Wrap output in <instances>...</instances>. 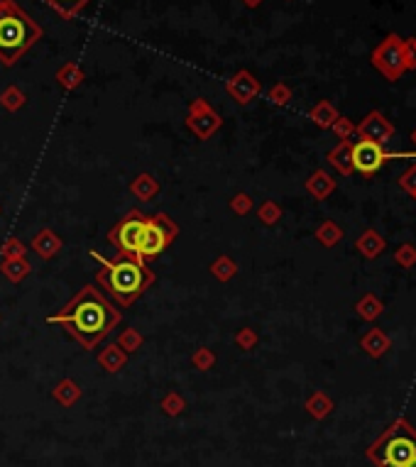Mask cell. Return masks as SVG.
<instances>
[{
	"label": "cell",
	"mask_w": 416,
	"mask_h": 467,
	"mask_svg": "<svg viewBox=\"0 0 416 467\" xmlns=\"http://www.w3.org/2000/svg\"><path fill=\"white\" fill-rule=\"evenodd\" d=\"M120 321H123L120 308L113 306L108 296L101 294V289H96L94 284L81 286L62 311L47 318V323H59L67 328V333L83 350H94L115 331V326H120Z\"/></svg>",
	"instance_id": "6da1fadb"
},
{
	"label": "cell",
	"mask_w": 416,
	"mask_h": 467,
	"mask_svg": "<svg viewBox=\"0 0 416 467\" xmlns=\"http://www.w3.org/2000/svg\"><path fill=\"white\" fill-rule=\"evenodd\" d=\"M91 257L98 262L96 281L108 291V296L120 306H132V303L155 284V272L147 267L145 260L137 254L120 252L113 260L101 257L96 249H91Z\"/></svg>",
	"instance_id": "7a4b0ae2"
},
{
	"label": "cell",
	"mask_w": 416,
	"mask_h": 467,
	"mask_svg": "<svg viewBox=\"0 0 416 467\" xmlns=\"http://www.w3.org/2000/svg\"><path fill=\"white\" fill-rule=\"evenodd\" d=\"M42 39V27L15 0H0V64L15 67L32 44Z\"/></svg>",
	"instance_id": "3957f363"
},
{
	"label": "cell",
	"mask_w": 416,
	"mask_h": 467,
	"mask_svg": "<svg viewBox=\"0 0 416 467\" xmlns=\"http://www.w3.org/2000/svg\"><path fill=\"white\" fill-rule=\"evenodd\" d=\"M416 457V433L406 421H395L370 448V460L377 467H404Z\"/></svg>",
	"instance_id": "277c9868"
},
{
	"label": "cell",
	"mask_w": 416,
	"mask_h": 467,
	"mask_svg": "<svg viewBox=\"0 0 416 467\" xmlns=\"http://www.w3.org/2000/svg\"><path fill=\"white\" fill-rule=\"evenodd\" d=\"M179 235V225L174 223L172 218L166 213H155V215H147V228H145V238H142L140 245V252L137 257L145 262L155 260L164 252L169 245L177 240Z\"/></svg>",
	"instance_id": "5b68a950"
},
{
	"label": "cell",
	"mask_w": 416,
	"mask_h": 467,
	"mask_svg": "<svg viewBox=\"0 0 416 467\" xmlns=\"http://www.w3.org/2000/svg\"><path fill=\"white\" fill-rule=\"evenodd\" d=\"M145 228H147V215L137 208L128 211V215H123V220L110 228L108 233V243L113 247H118V252H128V254H137L140 252L142 238H145Z\"/></svg>",
	"instance_id": "8992f818"
},
{
	"label": "cell",
	"mask_w": 416,
	"mask_h": 467,
	"mask_svg": "<svg viewBox=\"0 0 416 467\" xmlns=\"http://www.w3.org/2000/svg\"><path fill=\"white\" fill-rule=\"evenodd\" d=\"M372 59V67L387 78V81H397L401 78L404 69V39H401L397 32H390L385 39L372 49L370 54Z\"/></svg>",
	"instance_id": "52a82bcc"
},
{
	"label": "cell",
	"mask_w": 416,
	"mask_h": 467,
	"mask_svg": "<svg viewBox=\"0 0 416 467\" xmlns=\"http://www.w3.org/2000/svg\"><path fill=\"white\" fill-rule=\"evenodd\" d=\"M187 125H189V130H191L193 135L198 137V140H208V137L214 135L220 125H223V120H220V115L216 113V110L211 108L206 100L198 98V100H193V103H191Z\"/></svg>",
	"instance_id": "ba28073f"
},
{
	"label": "cell",
	"mask_w": 416,
	"mask_h": 467,
	"mask_svg": "<svg viewBox=\"0 0 416 467\" xmlns=\"http://www.w3.org/2000/svg\"><path fill=\"white\" fill-rule=\"evenodd\" d=\"M382 164H385V150H382V145L370 142V140H358L353 145V169L355 172L370 177V174L380 172Z\"/></svg>",
	"instance_id": "9c48e42d"
},
{
	"label": "cell",
	"mask_w": 416,
	"mask_h": 467,
	"mask_svg": "<svg viewBox=\"0 0 416 467\" xmlns=\"http://www.w3.org/2000/svg\"><path fill=\"white\" fill-rule=\"evenodd\" d=\"M355 132L360 135V140H370L377 142V145H385L387 140L395 137V125L380 113V110H370L363 118V123L355 125Z\"/></svg>",
	"instance_id": "30bf717a"
},
{
	"label": "cell",
	"mask_w": 416,
	"mask_h": 467,
	"mask_svg": "<svg viewBox=\"0 0 416 467\" xmlns=\"http://www.w3.org/2000/svg\"><path fill=\"white\" fill-rule=\"evenodd\" d=\"M225 91H228L230 98H233L235 103L248 105L250 100L260 96L262 86H260V81H257V78L252 76V73L245 71V69H243V71H238L233 78H228V83H225Z\"/></svg>",
	"instance_id": "8fae6325"
},
{
	"label": "cell",
	"mask_w": 416,
	"mask_h": 467,
	"mask_svg": "<svg viewBox=\"0 0 416 467\" xmlns=\"http://www.w3.org/2000/svg\"><path fill=\"white\" fill-rule=\"evenodd\" d=\"M385 247H387L385 238H382L374 228H367L358 240H355V249L363 254L365 260H377V257L385 252Z\"/></svg>",
	"instance_id": "7c38bea8"
},
{
	"label": "cell",
	"mask_w": 416,
	"mask_h": 467,
	"mask_svg": "<svg viewBox=\"0 0 416 467\" xmlns=\"http://www.w3.org/2000/svg\"><path fill=\"white\" fill-rule=\"evenodd\" d=\"M30 247L35 249L37 254H40L42 260H52L54 254L62 249V238H59L54 230H49V228H42L40 233L32 238V243H30Z\"/></svg>",
	"instance_id": "4fadbf2b"
},
{
	"label": "cell",
	"mask_w": 416,
	"mask_h": 467,
	"mask_svg": "<svg viewBox=\"0 0 416 467\" xmlns=\"http://www.w3.org/2000/svg\"><path fill=\"white\" fill-rule=\"evenodd\" d=\"M306 191L311 193L316 201H326V198L336 191V179H333L326 169H316V172L306 179Z\"/></svg>",
	"instance_id": "5bb4252c"
},
{
	"label": "cell",
	"mask_w": 416,
	"mask_h": 467,
	"mask_svg": "<svg viewBox=\"0 0 416 467\" xmlns=\"http://www.w3.org/2000/svg\"><path fill=\"white\" fill-rule=\"evenodd\" d=\"M360 348H363L365 353L370 355V358H382L385 353H390L392 340H390V335H387L385 331H380V328H372V331L365 333V337L360 340Z\"/></svg>",
	"instance_id": "9a60e30c"
},
{
	"label": "cell",
	"mask_w": 416,
	"mask_h": 467,
	"mask_svg": "<svg viewBox=\"0 0 416 467\" xmlns=\"http://www.w3.org/2000/svg\"><path fill=\"white\" fill-rule=\"evenodd\" d=\"M328 161H331V166L336 169V172L340 174H353V145H350V140H340L338 145L333 147L331 152H328Z\"/></svg>",
	"instance_id": "2e32d148"
},
{
	"label": "cell",
	"mask_w": 416,
	"mask_h": 467,
	"mask_svg": "<svg viewBox=\"0 0 416 467\" xmlns=\"http://www.w3.org/2000/svg\"><path fill=\"white\" fill-rule=\"evenodd\" d=\"M98 364L108 374H118L120 369L128 364V353H123V350L113 343V345H108V348H103L98 353Z\"/></svg>",
	"instance_id": "e0dca14e"
},
{
	"label": "cell",
	"mask_w": 416,
	"mask_h": 467,
	"mask_svg": "<svg viewBox=\"0 0 416 467\" xmlns=\"http://www.w3.org/2000/svg\"><path fill=\"white\" fill-rule=\"evenodd\" d=\"M30 272H32V267L25 257H10V260L0 262V274L6 276L8 281H12V284L22 281L27 274H30Z\"/></svg>",
	"instance_id": "ac0fdd59"
},
{
	"label": "cell",
	"mask_w": 416,
	"mask_h": 467,
	"mask_svg": "<svg viewBox=\"0 0 416 467\" xmlns=\"http://www.w3.org/2000/svg\"><path fill=\"white\" fill-rule=\"evenodd\" d=\"M338 115L340 113L336 110V105H333L331 100H318L311 108V113H309V118H311L321 130H331V125L338 120Z\"/></svg>",
	"instance_id": "d6986e66"
},
{
	"label": "cell",
	"mask_w": 416,
	"mask_h": 467,
	"mask_svg": "<svg viewBox=\"0 0 416 467\" xmlns=\"http://www.w3.org/2000/svg\"><path fill=\"white\" fill-rule=\"evenodd\" d=\"M54 401L62 406H73L78 401V396H81V387L73 382V379H62L57 387H54L52 391Z\"/></svg>",
	"instance_id": "ffe728a7"
},
{
	"label": "cell",
	"mask_w": 416,
	"mask_h": 467,
	"mask_svg": "<svg viewBox=\"0 0 416 467\" xmlns=\"http://www.w3.org/2000/svg\"><path fill=\"white\" fill-rule=\"evenodd\" d=\"M382 301L377 299L374 294H365L363 299L358 301V306H355V311H358V316L363 318V321H367V323H374L377 318L382 316Z\"/></svg>",
	"instance_id": "44dd1931"
},
{
	"label": "cell",
	"mask_w": 416,
	"mask_h": 467,
	"mask_svg": "<svg viewBox=\"0 0 416 467\" xmlns=\"http://www.w3.org/2000/svg\"><path fill=\"white\" fill-rule=\"evenodd\" d=\"M130 191L132 196H137L140 201H152V198L157 196V191H159V184H157L155 177H150V174H140V177L130 184Z\"/></svg>",
	"instance_id": "7402d4cb"
},
{
	"label": "cell",
	"mask_w": 416,
	"mask_h": 467,
	"mask_svg": "<svg viewBox=\"0 0 416 467\" xmlns=\"http://www.w3.org/2000/svg\"><path fill=\"white\" fill-rule=\"evenodd\" d=\"M306 411L313 416V418H326V416L333 411V401L328 399L323 391H313V394L306 399Z\"/></svg>",
	"instance_id": "603a6c76"
},
{
	"label": "cell",
	"mask_w": 416,
	"mask_h": 467,
	"mask_svg": "<svg viewBox=\"0 0 416 467\" xmlns=\"http://www.w3.org/2000/svg\"><path fill=\"white\" fill-rule=\"evenodd\" d=\"M57 81L62 83L64 89H76L78 83L83 81V71H81V67H78L76 62L64 64V67L57 71Z\"/></svg>",
	"instance_id": "cb8c5ba5"
},
{
	"label": "cell",
	"mask_w": 416,
	"mask_h": 467,
	"mask_svg": "<svg viewBox=\"0 0 416 467\" xmlns=\"http://www.w3.org/2000/svg\"><path fill=\"white\" fill-rule=\"evenodd\" d=\"M340 238H343V230H340L338 225L333 223V220H326V223L318 225L316 240L323 245V247H333V245H338Z\"/></svg>",
	"instance_id": "d4e9b609"
},
{
	"label": "cell",
	"mask_w": 416,
	"mask_h": 467,
	"mask_svg": "<svg viewBox=\"0 0 416 467\" xmlns=\"http://www.w3.org/2000/svg\"><path fill=\"white\" fill-rule=\"evenodd\" d=\"M44 3H47V6H52L62 17L71 20V17L76 15V12H81L83 8L89 6L91 0H44Z\"/></svg>",
	"instance_id": "484cf974"
},
{
	"label": "cell",
	"mask_w": 416,
	"mask_h": 467,
	"mask_svg": "<svg viewBox=\"0 0 416 467\" xmlns=\"http://www.w3.org/2000/svg\"><path fill=\"white\" fill-rule=\"evenodd\" d=\"M0 105L6 110H10V113H15V110H20L22 105H25V94H22L17 86H8V89L0 94Z\"/></svg>",
	"instance_id": "4316f807"
},
{
	"label": "cell",
	"mask_w": 416,
	"mask_h": 467,
	"mask_svg": "<svg viewBox=\"0 0 416 467\" xmlns=\"http://www.w3.org/2000/svg\"><path fill=\"white\" fill-rule=\"evenodd\" d=\"M159 409L164 411L166 416H179L184 409H187V401L177 394V391H166L159 399Z\"/></svg>",
	"instance_id": "83f0119b"
},
{
	"label": "cell",
	"mask_w": 416,
	"mask_h": 467,
	"mask_svg": "<svg viewBox=\"0 0 416 467\" xmlns=\"http://www.w3.org/2000/svg\"><path fill=\"white\" fill-rule=\"evenodd\" d=\"M118 345L123 353H135V350H140V345H142V335L140 333L135 331V328H125V333H120V337H118Z\"/></svg>",
	"instance_id": "f1b7e54d"
},
{
	"label": "cell",
	"mask_w": 416,
	"mask_h": 467,
	"mask_svg": "<svg viewBox=\"0 0 416 467\" xmlns=\"http://www.w3.org/2000/svg\"><path fill=\"white\" fill-rule=\"evenodd\" d=\"M211 272H214L216 279L220 281H228L235 276V272H238V267H235V262L230 260V257H218V260L211 265Z\"/></svg>",
	"instance_id": "f546056e"
},
{
	"label": "cell",
	"mask_w": 416,
	"mask_h": 467,
	"mask_svg": "<svg viewBox=\"0 0 416 467\" xmlns=\"http://www.w3.org/2000/svg\"><path fill=\"white\" fill-rule=\"evenodd\" d=\"M395 262L404 270H411L416 265V247L411 243H404L395 249Z\"/></svg>",
	"instance_id": "4dcf8cb0"
},
{
	"label": "cell",
	"mask_w": 416,
	"mask_h": 467,
	"mask_svg": "<svg viewBox=\"0 0 416 467\" xmlns=\"http://www.w3.org/2000/svg\"><path fill=\"white\" fill-rule=\"evenodd\" d=\"M257 215H260V220H262V223H265V225H275L277 220L281 218V208L277 206L275 201H265V203H262V206H260V211H257Z\"/></svg>",
	"instance_id": "1f68e13d"
},
{
	"label": "cell",
	"mask_w": 416,
	"mask_h": 467,
	"mask_svg": "<svg viewBox=\"0 0 416 467\" xmlns=\"http://www.w3.org/2000/svg\"><path fill=\"white\" fill-rule=\"evenodd\" d=\"M331 130L336 132V137H340V140H350V137L355 135V125L350 123V118H343V115H338V120L331 125Z\"/></svg>",
	"instance_id": "d6a6232c"
},
{
	"label": "cell",
	"mask_w": 416,
	"mask_h": 467,
	"mask_svg": "<svg viewBox=\"0 0 416 467\" xmlns=\"http://www.w3.org/2000/svg\"><path fill=\"white\" fill-rule=\"evenodd\" d=\"M270 100L275 105H286L291 100V89L286 83H275L270 89Z\"/></svg>",
	"instance_id": "836d02e7"
},
{
	"label": "cell",
	"mask_w": 416,
	"mask_h": 467,
	"mask_svg": "<svg viewBox=\"0 0 416 467\" xmlns=\"http://www.w3.org/2000/svg\"><path fill=\"white\" fill-rule=\"evenodd\" d=\"M0 254H3L6 260H10V257H25V245H22V240H17V238H8L6 245H3V249H0Z\"/></svg>",
	"instance_id": "e575fe53"
},
{
	"label": "cell",
	"mask_w": 416,
	"mask_h": 467,
	"mask_svg": "<svg viewBox=\"0 0 416 467\" xmlns=\"http://www.w3.org/2000/svg\"><path fill=\"white\" fill-rule=\"evenodd\" d=\"M191 362H193V367H198V369H211L216 362V355L211 353L208 348H201V350H196V355H193Z\"/></svg>",
	"instance_id": "d590c367"
},
{
	"label": "cell",
	"mask_w": 416,
	"mask_h": 467,
	"mask_svg": "<svg viewBox=\"0 0 416 467\" xmlns=\"http://www.w3.org/2000/svg\"><path fill=\"white\" fill-rule=\"evenodd\" d=\"M399 186L404 188L409 196H416V164H411L404 174L399 177Z\"/></svg>",
	"instance_id": "8d00e7d4"
},
{
	"label": "cell",
	"mask_w": 416,
	"mask_h": 467,
	"mask_svg": "<svg viewBox=\"0 0 416 467\" xmlns=\"http://www.w3.org/2000/svg\"><path fill=\"white\" fill-rule=\"evenodd\" d=\"M235 343H238L243 350H252L257 345V333L250 331V328H243V331L235 335Z\"/></svg>",
	"instance_id": "74e56055"
},
{
	"label": "cell",
	"mask_w": 416,
	"mask_h": 467,
	"mask_svg": "<svg viewBox=\"0 0 416 467\" xmlns=\"http://www.w3.org/2000/svg\"><path fill=\"white\" fill-rule=\"evenodd\" d=\"M230 208H233V211L238 215H245L250 211V208H252V198H250L248 193H238V196H235L233 201H230Z\"/></svg>",
	"instance_id": "f35d334b"
},
{
	"label": "cell",
	"mask_w": 416,
	"mask_h": 467,
	"mask_svg": "<svg viewBox=\"0 0 416 467\" xmlns=\"http://www.w3.org/2000/svg\"><path fill=\"white\" fill-rule=\"evenodd\" d=\"M404 69L406 71H411V69H416V47L414 42H404Z\"/></svg>",
	"instance_id": "ab89813d"
},
{
	"label": "cell",
	"mask_w": 416,
	"mask_h": 467,
	"mask_svg": "<svg viewBox=\"0 0 416 467\" xmlns=\"http://www.w3.org/2000/svg\"><path fill=\"white\" fill-rule=\"evenodd\" d=\"M243 3H245V6H248V8H257V6H260V3H262V0H243Z\"/></svg>",
	"instance_id": "60d3db41"
},
{
	"label": "cell",
	"mask_w": 416,
	"mask_h": 467,
	"mask_svg": "<svg viewBox=\"0 0 416 467\" xmlns=\"http://www.w3.org/2000/svg\"><path fill=\"white\" fill-rule=\"evenodd\" d=\"M411 142H414V145H416V127H414V130H411Z\"/></svg>",
	"instance_id": "b9f144b4"
},
{
	"label": "cell",
	"mask_w": 416,
	"mask_h": 467,
	"mask_svg": "<svg viewBox=\"0 0 416 467\" xmlns=\"http://www.w3.org/2000/svg\"><path fill=\"white\" fill-rule=\"evenodd\" d=\"M404 467H416V457H414V460H411V462H406Z\"/></svg>",
	"instance_id": "7bdbcfd3"
},
{
	"label": "cell",
	"mask_w": 416,
	"mask_h": 467,
	"mask_svg": "<svg viewBox=\"0 0 416 467\" xmlns=\"http://www.w3.org/2000/svg\"><path fill=\"white\" fill-rule=\"evenodd\" d=\"M411 42H414V47H416V37H414V39H411Z\"/></svg>",
	"instance_id": "ee69618b"
},
{
	"label": "cell",
	"mask_w": 416,
	"mask_h": 467,
	"mask_svg": "<svg viewBox=\"0 0 416 467\" xmlns=\"http://www.w3.org/2000/svg\"><path fill=\"white\" fill-rule=\"evenodd\" d=\"M414 198H416V196H414Z\"/></svg>",
	"instance_id": "f6af8a7d"
}]
</instances>
